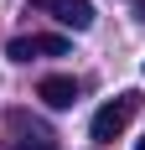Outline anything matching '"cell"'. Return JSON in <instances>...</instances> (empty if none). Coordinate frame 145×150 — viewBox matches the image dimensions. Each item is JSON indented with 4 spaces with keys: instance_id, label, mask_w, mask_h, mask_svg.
<instances>
[{
    "instance_id": "1",
    "label": "cell",
    "mask_w": 145,
    "mask_h": 150,
    "mask_svg": "<svg viewBox=\"0 0 145 150\" xmlns=\"http://www.w3.org/2000/svg\"><path fill=\"white\" fill-rule=\"evenodd\" d=\"M135 109H140V93H135V88H124L119 98H109V104H104L99 114H93V124H88V135L99 140V145H109V140H119L124 129H130Z\"/></svg>"
},
{
    "instance_id": "2",
    "label": "cell",
    "mask_w": 145,
    "mask_h": 150,
    "mask_svg": "<svg viewBox=\"0 0 145 150\" xmlns=\"http://www.w3.org/2000/svg\"><path fill=\"white\" fill-rule=\"evenodd\" d=\"M5 129H11V150H62L57 135H52L42 119H31L26 109H11V114H5Z\"/></svg>"
},
{
    "instance_id": "3",
    "label": "cell",
    "mask_w": 145,
    "mask_h": 150,
    "mask_svg": "<svg viewBox=\"0 0 145 150\" xmlns=\"http://www.w3.org/2000/svg\"><path fill=\"white\" fill-rule=\"evenodd\" d=\"M31 11H47L68 31H88L93 26V5H88V0H31Z\"/></svg>"
},
{
    "instance_id": "4",
    "label": "cell",
    "mask_w": 145,
    "mask_h": 150,
    "mask_svg": "<svg viewBox=\"0 0 145 150\" xmlns=\"http://www.w3.org/2000/svg\"><path fill=\"white\" fill-rule=\"evenodd\" d=\"M36 98H42L47 109H72L78 104V78H42V83H36Z\"/></svg>"
},
{
    "instance_id": "5",
    "label": "cell",
    "mask_w": 145,
    "mask_h": 150,
    "mask_svg": "<svg viewBox=\"0 0 145 150\" xmlns=\"http://www.w3.org/2000/svg\"><path fill=\"white\" fill-rule=\"evenodd\" d=\"M5 57H16V62H31V57H36V36H16V42L5 47Z\"/></svg>"
},
{
    "instance_id": "6",
    "label": "cell",
    "mask_w": 145,
    "mask_h": 150,
    "mask_svg": "<svg viewBox=\"0 0 145 150\" xmlns=\"http://www.w3.org/2000/svg\"><path fill=\"white\" fill-rule=\"evenodd\" d=\"M135 150H145V140H140V145H135Z\"/></svg>"
}]
</instances>
